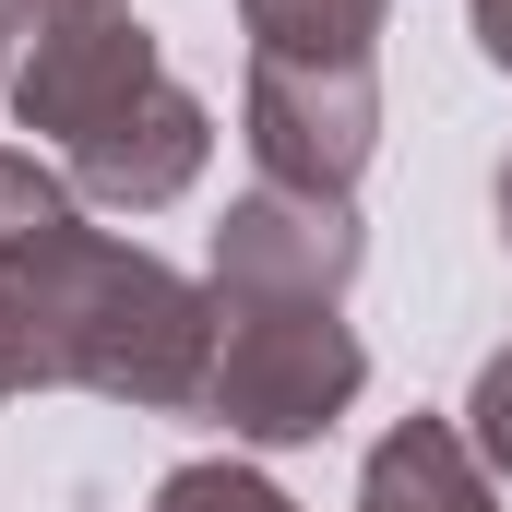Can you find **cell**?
Segmentation results:
<instances>
[{
  "label": "cell",
  "mask_w": 512,
  "mask_h": 512,
  "mask_svg": "<svg viewBox=\"0 0 512 512\" xmlns=\"http://www.w3.org/2000/svg\"><path fill=\"white\" fill-rule=\"evenodd\" d=\"M370 262V227L346 191H274L251 179L215 227L203 262V298H215V358H203V405L227 441L251 453H298L322 441L358 382H370V346L346 322V286Z\"/></svg>",
  "instance_id": "cell-2"
},
{
  "label": "cell",
  "mask_w": 512,
  "mask_h": 512,
  "mask_svg": "<svg viewBox=\"0 0 512 512\" xmlns=\"http://www.w3.org/2000/svg\"><path fill=\"white\" fill-rule=\"evenodd\" d=\"M465 24H477V60L512 72V0H465Z\"/></svg>",
  "instance_id": "cell-8"
},
{
  "label": "cell",
  "mask_w": 512,
  "mask_h": 512,
  "mask_svg": "<svg viewBox=\"0 0 512 512\" xmlns=\"http://www.w3.org/2000/svg\"><path fill=\"white\" fill-rule=\"evenodd\" d=\"M0 108L108 215H167L215 155L203 96L131 0H0Z\"/></svg>",
  "instance_id": "cell-3"
},
{
  "label": "cell",
  "mask_w": 512,
  "mask_h": 512,
  "mask_svg": "<svg viewBox=\"0 0 512 512\" xmlns=\"http://www.w3.org/2000/svg\"><path fill=\"white\" fill-rule=\"evenodd\" d=\"M489 203H501V251H512V155H501V179H489Z\"/></svg>",
  "instance_id": "cell-9"
},
{
  "label": "cell",
  "mask_w": 512,
  "mask_h": 512,
  "mask_svg": "<svg viewBox=\"0 0 512 512\" xmlns=\"http://www.w3.org/2000/svg\"><path fill=\"white\" fill-rule=\"evenodd\" d=\"M465 441H477L489 477H512V346H489L477 382H465Z\"/></svg>",
  "instance_id": "cell-7"
},
{
  "label": "cell",
  "mask_w": 512,
  "mask_h": 512,
  "mask_svg": "<svg viewBox=\"0 0 512 512\" xmlns=\"http://www.w3.org/2000/svg\"><path fill=\"white\" fill-rule=\"evenodd\" d=\"M143 512H298V501H286L262 465H239V453H203V465H167Z\"/></svg>",
  "instance_id": "cell-6"
},
{
  "label": "cell",
  "mask_w": 512,
  "mask_h": 512,
  "mask_svg": "<svg viewBox=\"0 0 512 512\" xmlns=\"http://www.w3.org/2000/svg\"><path fill=\"white\" fill-rule=\"evenodd\" d=\"M358 512H501V477L477 465L465 417H393L358 465Z\"/></svg>",
  "instance_id": "cell-5"
},
{
  "label": "cell",
  "mask_w": 512,
  "mask_h": 512,
  "mask_svg": "<svg viewBox=\"0 0 512 512\" xmlns=\"http://www.w3.org/2000/svg\"><path fill=\"white\" fill-rule=\"evenodd\" d=\"M251 24V84L239 143L274 191H346L382 155V24L393 0H239Z\"/></svg>",
  "instance_id": "cell-4"
},
{
  "label": "cell",
  "mask_w": 512,
  "mask_h": 512,
  "mask_svg": "<svg viewBox=\"0 0 512 512\" xmlns=\"http://www.w3.org/2000/svg\"><path fill=\"white\" fill-rule=\"evenodd\" d=\"M215 358V298L143 239L84 227V191L0 143V405L12 393H108L143 417H191Z\"/></svg>",
  "instance_id": "cell-1"
}]
</instances>
